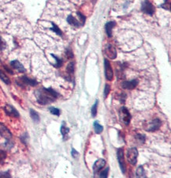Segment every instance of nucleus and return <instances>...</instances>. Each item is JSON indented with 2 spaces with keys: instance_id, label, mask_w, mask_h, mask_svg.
I'll return each instance as SVG.
<instances>
[{
  "instance_id": "f257e3e1",
  "label": "nucleus",
  "mask_w": 171,
  "mask_h": 178,
  "mask_svg": "<svg viewBox=\"0 0 171 178\" xmlns=\"http://www.w3.org/2000/svg\"><path fill=\"white\" fill-rule=\"evenodd\" d=\"M59 93L51 88H43L35 92L37 101L41 105H47L53 102L59 97Z\"/></svg>"
},
{
  "instance_id": "f03ea898",
  "label": "nucleus",
  "mask_w": 171,
  "mask_h": 178,
  "mask_svg": "<svg viewBox=\"0 0 171 178\" xmlns=\"http://www.w3.org/2000/svg\"><path fill=\"white\" fill-rule=\"evenodd\" d=\"M126 157L128 159L129 162L132 166H135L137 162V157H138V150L135 147L129 149L126 154Z\"/></svg>"
},
{
  "instance_id": "7ed1b4c3",
  "label": "nucleus",
  "mask_w": 171,
  "mask_h": 178,
  "mask_svg": "<svg viewBox=\"0 0 171 178\" xmlns=\"http://www.w3.org/2000/svg\"><path fill=\"white\" fill-rule=\"evenodd\" d=\"M119 117H120L122 123H124L126 125L129 124L130 120H131V116L129 112V110L126 109V107H122L119 111Z\"/></svg>"
},
{
  "instance_id": "20e7f679",
  "label": "nucleus",
  "mask_w": 171,
  "mask_h": 178,
  "mask_svg": "<svg viewBox=\"0 0 171 178\" xmlns=\"http://www.w3.org/2000/svg\"><path fill=\"white\" fill-rule=\"evenodd\" d=\"M141 10L144 12V14H149V15H152L156 11L154 6L148 0H144V2H142Z\"/></svg>"
},
{
  "instance_id": "39448f33",
  "label": "nucleus",
  "mask_w": 171,
  "mask_h": 178,
  "mask_svg": "<svg viewBox=\"0 0 171 178\" xmlns=\"http://www.w3.org/2000/svg\"><path fill=\"white\" fill-rule=\"evenodd\" d=\"M117 156H118V163H119V166H120V168L122 169V173H126V163H125L124 160V150L122 148H119L117 151Z\"/></svg>"
},
{
  "instance_id": "423d86ee",
  "label": "nucleus",
  "mask_w": 171,
  "mask_h": 178,
  "mask_svg": "<svg viewBox=\"0 0 171 178\" xmlns=\"http://www.w3.org/2000/svg\"><path fill=\"white\" fill-rule=\"evenodd\" d=\"M104 67H105V76L106 79L108 81H111L114 77V73H113L112 67L110 66V62L106 59H104Z\"/></svg>"
},
{
  "instance_id": "0eeeda50",
  "label": "nucleus",
  "mask_w": 171,
  "mask_h": 178,
  "mask_svg": "<svg viewBox=\"0 0 171 178\" xmlns=\"http://www.w3.org/2000/svg\"><path fill=\"white\" fill-rule=\"evenodd\" d=\"M105 54L110 59H114L117 57V51L112 44H107L105 47Z\"/></svg>"
},
{
  "instance_id": "6e6552de",
  "label": "nucleus",
  "mask_w": 171,
  "mask_h": 178,
  "mask_svg": "<svg viewBox=\"0 0 171 178\" xmlns=\"http://www.w3.org/2000/svg\"><path fill=\"white\" fill-rule=\"evenodd\" d=\"M0 135L6 138V139H10L12 138V134L10 130L1 123H0Z\"/></svg>"
},
{
  "instance_id": "1a4fd4ad",
  "label": "nucleus",
  "mask_w": 171,
  "mask_h": 178,
  "mask_svg": "<svg viewBox=\"0 0 171 178\" xmlns=\"http://www.w3.org/2000/svg\"><path fill=\"white\" fill-rule=\"evenodd\" d=\"M105 165H106V161L104 159L100 158V159L97 160L93 165V171H94L95 173L99 172L101 169L104 168Z\"/></svg>"
},
{
  "instance_id": "9d476101",
  "label": "nucleus",
  "mask_w": 171,
  "mask_h": 178,
  "mask_svg": "<svg viewBox=\"0 0 171 178\" xmlns=\"http://www.w3.org/2000/svg\"><path fill=\"white\" fill-rule=\"evenodd\" d=\"M161 121L159 119H155L154 120H152V122L149 124V127L147 129V131H157L158 129L159 128L160 126H161Z\"/></svg>"
},
{
  "instance_id": "9b49d317",
  "label": "nucleus",
  "mask_w": 171,
  "mask_h": 178,
  "mask_svg": "<svg viewBox=\"0 0 171 178\" xmlns=\"http://www.w3.org/2000/svg\"><path fill=\"white\" fill-rule=\"evenodd\" d=\"M138 85V81L133 79L132 81H127L122 82V87L125 89H133Z\"/></svg>"
},
{
  "instance_id": "f8f14e48",
  "label": "nucleus",
  "mask_w": 171,
  "mask_h": 178,
  "mask_svg": "<svg viewBox=\"0 0 171 178\" xmlns=\"http://www.w3.org/2000/svg\"><path fill=\"white\" fill-rule=\"evenodd\" d=\"M5 112H6V114L8 116H11V117H19V113L14 107H13L12 105H6L5 107V109H4Z\"/></svg>"
},
{
  "instance_id": "ddd939ff",
  "label": "nucleus",
  "mask_w": 171,
  "mask_h": 178,
  "mask_svg": "<svg viewBox=\"0 0 171 178\" xmlns=\"http://www.w3.org/2000/svg\"><path fill=\"white\" fill-rule=\"evenodd\" d=\"M20 80H21L22 82L23 83V84H25V85H29L31 86H35L38 84L36 80L32 79H29V78L26 77V76H22V77L20 79Z\"/></svg>"
},
{
  "instance_id": "4468645a",
  "label": "nucleus",
  "mask_w": 171,
  "mask_h": 178,
  "mask_svg": "<svg viewBox=\"0 0 171 178\" xmlns=\"http://www.w3.org/2000/svg\"><path fill=\"white\" fill-rule=\"evenodd\" d=\"M10 65H11V67L14 69H16L19 72H25V68L24 67V66L18 60H13V61H11L10 62Z\"/></svg>"
},
{
  "instance_id": "2eb2a0df",
  "label": "nucleus",
  "mask_w": 171,
  "mask_h": 178,
  "mask_svg": "<svg viewBox=\"0 0 171 178\" xmlns=\"http://www.w3.org/2000/svg\"><path fill=\"white\" fill-rule=\"evenodd\" d=\"M115 26H116V22H109L106 24L105 30H106V35H107L108 37H111V36H112V30Z\"/></svg>"
},
{
  "instance_id": "dca6fc26",
  "label": "nucleus",
  "mask_w": 171,
  "mask_h": 178,
  "mask_svg": "<svg viewBox=\"0 0 171 178\" xmlns=\"http://www.w3.org/2000/svg\"><path fill=\"white\" fill-rule=\"evenodd\" d=\"M67 22H68V23H69V25L75 26V27H79V26H80V22L72 15L68 16V18H67Z\"/></svg>"
},
{
  "instance_id": "f3484780",
  "label": "nucleus",
  "mask_w": 171,
  "mask_h": 178,
  "mask_svg": "<svg viewBox=\"0 0 171 178\" xmlns=\"http://www.w3.org/2000/svg\"><path fill=\"white\" fill-rule=\"evenodd\" d=\"M30 117L32 119V120L35 123H38L39 121V116L35 110L30 109Z\"/></svg>"
},
{
  "instance_id": "a211bd4d",
  "label": "nucleus",
  "mask_w": 171,
  "mask_h": 178,
  "mask_svg": "<svg viewBox=\"0 0 171 178\" xmlns=\"http://www.w3.org/2000/svg\"><path fill=\"white\" fill-rule=\"evenodd\" d=\"M0 79H1V80H2L3 82H5L6 84H7V85H10V79H9V78L7 77V75L4 73L3 71H1V70H0Z\"/></svg>"
},
{
  "instance_id": "6ab92c4d",
  "label": "nucleus",
  "mask_w": 171,
  "mask_h": 178,
  "mask_svg": "<svg viewBox=\"0 0 171 178\" xmlns=\"http://www.w3.org/2000/svg\"><path fill=\"white\" fill-rule=\"evenodd\" d=\"M94 130L96 134H100L101 132H102V131H103V127H102V125L99 124L98 121H96L94 123Z\"/></svg>"
},
{
  "instance_id": "aec40b11",
  "label": "nucleus",
  "mask_w": 171,
  "mask_h": 178,
  "mask_svg": "<svg viewBox=\"0 0 171 178\" xmlns=\"http://www.w3.org/2000/svg\"><path fill=\"white\" fill-rule=\"evenodd\" d=\"M51 56H52V57H53L54 59L56 60V63H55V67H56V68H59V67H60L62 66V63H63L62 59H59V57H57V56H56L55 55H54V54H51Z\"/></svg>"
},
{
  "instance_id": "412c9836",
  "label": "nucleus",
  "mask_w": 171,
  "mask_h": 178,
  "mask_svg": "<svg viewBox=\"0 0 171 178\" xmlns=\"http://www.w3.org/2000/svg\"><path fill=\"white\" fill-rule=\"evenodd\" d=\"M51 24H52V27L51 28V30H52V31H53L54 33H55L58 34V35L62 36V30L59 28V26H58L57 25H56V24L53 23V22H52Z\"/></svg>"
},
{
  "instance_id": "4be33fe9",
  "label": "nucleus",
  "mask_w": 171,
  "mask_h": 178,
  "mask_svg": "<svg viewBox=\"0 0 171 178\" xmlns=\"http://www.w3.org/2000/svg\"><path fill=\"white\" fill-rule=\"evenodd\" d=\"M136 175L139 177H142V176H145V172H144V169L143 166H139L136 170Z\"/></svg>"
},
{
  "instance_id": "5701e85b",
  "label": "nucleus",
  "mask_w": 171,
  "mask_h": 178,
  "mask_svg": "<svg viewBox=\"0 0 171 178\" xmlns=\"http://www.w3.org/2000/svg\"><path fill=\"white\" fill-rule=\"evenodd\" d=\"M60 131H61V133H62V134L63 138H65V136H66L67 134H68V133H69V129L67 127H65L62 125V126L61 127V129H60Z\"/></svg>"
},
{
  "instance_id": "b1692460",
  "label": "nucleus",
  "mask_w": 171,
  "mask_h": 178,
  "mask_svg": "<svg viewBox=\"0 0 171 178\" xmlns=\"http://www.w3.org/2000/svg\"><path fill=\"white\" fill-rule=\"evenodd\" d=\"M98 102H99V101L97 100V101H96V103L94 104V105H93V106L92 107V109H91V112H92V115L93 117H95L96 116L97 107H98Z\"/></svg>"
},
{
  "instance_id": "393cba45",
  "label": "nucleus",
  "mask_w": 171,
  "mask_h": 178,
  "mask_svg": "<svg viewBox=\"0 0 171 178\" xmlns=\"http://www.w3.org/2000/svg\"><path fill=\"white\" fill-rule=\"evenodd\" d=\"M6 158V153L4 150H0V165H2Z\"/></svg>"
},
{
  "instance_id": "a878e982",
  "label": "nucleus",
  "mask_w": 171,
  "mask_h": 178,
  "mask_svg": "<svg viewBox=\"0 0 171 178\" xmlns=\"http://www.w3.org/2000/svg\"><path fill=\"white\" fill-rule=\"evenodd\" d=\"M66 70H67V72H68L69 75L73 74V71H74V63H69V64H68V66H67Z\"/></svg>"
},
{
  "instance_id": "bb28decb",
  "label": "nucleus",
  "mask_w": 171,
  "mask_h": 178,
  "mask_svg": "<svg viewBox=\"0 0 171 178\" xmlns=\"http://www.w3.org/2000/svg\"><path fill=\"white\" fill-rule=\"evenodd\" d=\"M77 16L79 17V18H80V21H79V22H81V26H84L85 23V21H86V17H85V15H83L81 13H80V12H77Z\"/></svg>"
},
{
  "instance_id": "cd10ccee",
  "label": "nucleus",
  "mask_w": 171,
  "mask_h": 178,
  "mask_svg": "<svg viewBox=\"0 0 171 178\" xmlns=\"http://www.w3.org/2000/svg\"><path fill=\"white\" fill-rule=\"evenodd\" d=\"M49 110L51 112V113H52L53 115H55V116H59L60 114V110L57 108H55V107H51L49 108Z\"/></svg>"
},
{
  "instance_id": "c85d7f7f",
  "label": "nucleus",
  "mask_w": 171,
  "mask_h": 178,
  "mask_svg": "<svg viewBox=\"0 0 171 178\" xmlns=\"http://www.w3.org/2000/svg\"><path fill=\"white\" fill-rule=\"evenodd\" d=\"M110 92V86L108 85V84H106V85L105 86V88H104V98H106V97H107V96L109 95Z\"/></svg>"
},
{
  "instance_id": "c756f323",
  "label": "nucleus",
  "mask_w": 171,
  "mask_h": 178,
  "mask_svg": "<svg viewBox=\"0 0 171 178\" xmlns=\"http://www.w3.org/2000/svg\"><path fill=\"white\" fill-rule=\"evenodd\" d=\"M136 138L137 140L140 141V142H144V141H145V135L141 134H136Z\"/></svg>"
},
{
  "instance_id": "7c9ffc66",
  "label": "nucleus",
  "mask_w": 171,
  "mask_h": 178,
  "mask_svg": "<svg viewBox=\"0 0 171 178\" xmlns=\"http://www.w3.org/2000/svg\"><path fill=\"white\" fill-rule=\"evenodd\" d=\"M4 146H5L6 148L10 149V148H12V146H14V143H13L10 139H6V142L4 143Z\"/></svg>"
},
{
  "instance_id": "2f4dec72",
  "label": "nucleus",
  "mask_w": 171,
  "mask_h": 178,
  "mask_svg": "<svg viewBox=\"0 0 171 178\" xmlns=\"http://www.w3.org/2000/svg\"><path fill=\"white\" fill-rule=\"evenodd\" d=\"M161 7L164 8L166 10H169V0H165L163 4H162Z\"/></svg>"
},
{
  "instance_id": "473e14b6",
  "label": "nucleus",
  "mask_w": 171,
  "mask_h": 178,
  "mask_svg": "<svg viewBox=\"0 0 171 178\" xmlns=\"http://www.w3.org/2000/svg\"><path fill=\"white\" fill-rule=\"evenodd\" d=\"M108 171H109V168H106V169L102 171L99 174V176L100 177H107L108 176Z\"/></svg>"
},
{
  "instance_id": "72a5a7b5",
  "label": "nucleus",
  "mask_w": 171,
  "mask_h": 178,
  "mask_svg": "<svg viewBox=\"0 0 171 178\" xmlns=\"http://www.w3.org/2000/svg\"><path fill=\"white\" fill-rule=\"evenodd\" d=\"M21 139H22V142H23V143L26 144L28 139H29V136H28L27 133H25V134H23V135L21 137Z\"/></svg>"
},
{
  "instance_id": "f704fd0d",
  "label": "nucleus",
  "mask_w": 171,
  "mask_h": 178,
  "mask_svg": "<svg viewBox=\"0 0 171 178\" xmlns=\"http://www.w3.org/2000/svg\"><path fill=\"white\" fill-rule=\"evenodd\" d=\"M5 47H6V43L2 40V38L0 37V50H3Z\"/></svg>"
},
{
  "instance_id": "c9c22d12",
  "label": "nucleus",
  "mask_w": 171,
  "mask_h": 178,
  "mask_svg": "<svg viewBox=\"0 0 171 178\" xmlns=\"http://www.w3.org/2000/svg\"><path fill=\"white\" fill-rule=\"evenodd\" d=\"M10 174L9 172H1L0 173V177H10Z\"/></svg>"
},
{
  "instance_id": "e433bc0d",
  "label": "nucleus",
  "mask_w": 171,
  "mask_h": 178,
  "mask_svg": "<svg viewBox=\"0 0 171 178\" xmlns=\"http://www.w3.org/2000/svg\"><path fill=\"white\" fill-rule=\"evenodd\" d=\"M66 55H67V57L69 58V59H72V58L73 57V51H71L70 49L66 50Z\"/></svg>"
},
{
  "instance_id": "4c0bfd02",
  "label": "nucleus",
  "mask_w": 171,
  "mask_h": 178,
  "mask_svg": "<svg viewBox=\"0 0 171 178\" xmlns=\"http://www.w3.org/2000/svg\"><path fill=\"white\" fill-rule=\"evenodd\" d=\"M72 156L75 158H77L79 156V153L75 149H72Z\"/></svg>"
},
{
  "instance_id": "58836bf2",
  "label": "nucleus",
  "mask_w": 171,
  "mask_h": 178,
  "mask_svg": "<svg viewBox=\"0 0 171 178\" xmlns=\"http://www.w3.org/2000/svg\"><path fill=\"white\" fill-rule=\"evenodd\" d=\"M120 97H121V99H120L121 102L124 103L125 101H126V94H125V93H122V95H121Z\"/></svg>"
},
{
  "instance_id": "ea45409f",
  "label": "nucleus",
  "mask_w": 171,
  "mask_h": 178,
  "mask_svg": "<svg viewBox=\"0 0 171 178\" xmlns=\"http://www.w3.org/2000/svg\"><path fill=\"white\" fill-rule=\"evenodd\" d=\"M5 67V69L6 70V71H7V72H9V73L11 74V75H13V74H14V73H13V71H11V70H10L9 68H7L6 67Z\"/></svg>"
},
{
  "instance_id": "a19ab883",
  "label": "nucleus",
  "mask_w": 171,
  "mask_h": 178,
  "mask_svg": "<svg viewBox=\"0 0 171 178\" xmlns=\"http://www.w3.org/2000/svg\"><path fill=\"white\" fill-rule=\"evenodd\" d=\"M0 63H1V60H0Z\"/></svg>"
}]
</instances>
